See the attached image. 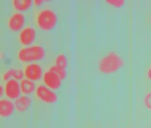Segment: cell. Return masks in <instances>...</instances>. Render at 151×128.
Returning a JSON list of instances; mask_svg holds the SVG:
<instances>
[{"mask_svg":"<svg viewBox=\"0 0 151 128\" xmlns=\"http://www.w3.org/2000/svg\"><path fill=\"white\" fill-rule=\"evenodd\" d=\"M67 65V58L64 54L61 53L57 56L55 60V65L60 68L65 69Z\"/></svg>","mask_w":151,"mask_h":128,"instance_id":"5bb4252c","label":"cell"},{"mask_svg":"<svg viewBox=\"0 0 151 128\" xmlns=\"http://www.w3.org/2000/svg\"><path fill=\"white\" fill-rule=\"evenodd\" d=\"M50 69L52 71L55 72L60 77L62 80H65L67 76V72L65 69L60 68L55 65L52 66Z\"/></svg>","mask_w":151,"mask_h":128,"instance_id":"9a60e30c","label":"cell"},{"mask_svg":"<svg viewBox=\"0 0 151 128\" xmlns=\"http://www.w3.org/2000/svg\"><path fill=\"white\" fill-rule=\"evenodd\" d=\"M36 95L39 100L45 104H55L58 101L56 93L44 85H40L36 88Z\"/></svg>","mask_w":151,"mask_h":128,"instance_id":"277c9868","label":"cell"},{"mask_svg":"<svg viewBox=\"0 0 151 128\" xmlns=\"http://www.w3.org/2000/svg\"><path fill=\"white\" fill-rule=\"evenodd\" d=\"M20 87L22 92L26 95L32 93L36 90V85L34 82L27 79L22 80Z\"/></svg>","mask_w":151,"mask_h":128,"instance_id":"7c38bea8","label":"cell"},{"mask_svg":"<svg viewBox=\"0 0 151 128\" xmlns=\"http://www.w3.org/2000/svg\"><path fill=\"white\" fill-rule=\"evenodd\" d=\"M32 0H13L12 1L14 8L19 11H24L28 10L32 6Z\"/></svg>","mask_w":151,"mask_h":128,"instance_id":"4fadbf2b","label":"cell"},{"mask_svg":"<svg viewBox=\"0 0 151 128\" xmlns=\"http://www.w3.org/2000/svg\"><path fill=\"white\" fill-rule=\"evenodd\" d=\"M14 104L7 98H1L0 101V115L2 118H8L14 114Z\"/></svg>","mask_w":151,"mask_h":128,"instance_id":"30bf717a","label":"cell"},{"mask_svg":"<svg viewBox=\"0 0 151 128\" xmlns=\"http://www.w3.org/2000/svg\"><path fill=\"white\" fill-rule=\"evenodd\" d=\"M43 68L37 63L28 64L24 68V73L27 79L36 81L41 79L43 76Z\"/></svg>","mask_w":151,"mask_h":128,"instance_id":"8992f818","label":"cell"},{"mask_svg":"<svg viewBox=\"0 0 151 128\" xmlns=\"http://www.w3.org/2000/svg\"><path fill=\"white\" fill-rule=\"evenodd\" d=\"M46 54L43 46L38 44L25 46L17 54L18 59L22 63H30L43 59Z\"/></svg>","mask_w":151,"mask_h":128,"instance_id":"6da1fadb","label":"cell"},{"mask_svg":"<svg viewBox=\"0 0 151 128\" xmlns=\"http://www.w3.org/2000/svg\"><path fill=\"white\" fill-rule=\"evenodd\" d=\"M43 2L44 1L42 0H34L33 1V3H34L36 6H40Z\"/></svg>","mask_w":151,"mask_h":128,"instance_id":"ffe728a7","label":"cell"},{"mask_svg":"<svg viewBox=\"0 0 151 128\" xmlns=\"http://www.w3.org/2000/svg\"><path fill=\"white\" fill-rule=\"evenodd\" d=\"M24 71L21 68H14L13 77H14V79L17 80H22L24 77Z\"/></svg>","mask_w":151,"mask_h":128,"instance_id":"2e32d148","label":"cell"},{"mask_svg":"<svg viewBox=\"0 0 151 128\" xmlns=\"http://www.w3.org/2000/svg\"><path fill=\"white\" fill-rule=\"evenodd\" d=\"M147 77L148 79L151 81V66H150L147 71Z\"/></svg>","mask_w":151,"mask_h":128,"instance_id":"d6986e66","label":"cell"},{"mask_svg":"<svg viewBox=\"0 0 151 128\" xmlns=\"http://www.w3.org/2000/svg\"><path fill=\"white\" fill-rule=\"evenodd\" d=\"M26 21L24 14L20 12H16L12 14L8 21V26L10 30L17 32L24 27Z\"/></svg>","mask_w":151,"mask_h":128,"instance_id":"ba28073f","label":"cell"},{"mask_svg":"<svg viewBox=\"0 0 151 128\" xmlns=\"http://www.w3.org/2000/svg\"><path fill=\"white\" fill-rule=\"evenodd\" d=\"M4 93V88H3L2 85H1V96L3 95Z\"/></svg>","mask_w":151,"mask_h":128,"instance_id":"44dd1931","label":"cell"},{"mask_svg":"<svg viewBox=\"0 0 151 128\" xmlns=\"http://www.w3.org/2000/svg\"><path fill=\"white\" fill-rule=\"evenodd\" d=\"M43 79L46 86L52 90L59 89L62 85V80L60 77L50 69L44 73Z\"/></svg>","mask_w":151,"mask_h":128,"instance_id":"52a82bcc","label":"cell"},{"mask_svg":"<svg viewBox=\"0 0 151 128\" xmlns=\"http://www.w3.org/2000/svg\"><path fill=\"white\" fill-rule=\"evenodd\" d=\"M36 32L35 28L27 26L20 30L18 35L20 43L24 46H29L35 41Z\"/></svg>","mask_w":151,"mask_h":128,"instance_id":"5b68a950","label":"cell"},{"mask_svg":"<svg viewBox=\"0 0 151 128\" xmlns=\"http://www.w3.org/2000/svg\"><path fill=\"white\" fill-rule=\"evenodd\" d=\"M32 103V99L29 95H21L14 102L15 109L19 113H24L29 108Z\"/></svg>","mask_w":151,"mask_h":128,"instance_id":"8fae6325","label":"cell"},{"mask_svg":"<svg viewBox=\"0 0 151 128\" xmlns=\"http://www.w3.org/2000/svg\"><path fill=\"white\" fill-rule=\"evenodd\" d=\"M58 21V16L54 10L51 8L42 9L37 14L36 22L42 30L49 31L54 28Z\"/></svg>","mask_w":151,"mask_h":128,"instance_id":"7a4b0ae2","label":"cell"},{"mask_svg":"<svg viewBox=\"0 0 151 128\" xmlns=\"http://www.w3.org/2000/svg\"><path fill=\"white\" fill-rule=\"evenodd\" d=\"M122 65V59L119 55L116 52H110L100 59L99 68L102 73L111 74L118 71Z\"/></svg>","mask_w":151,"mask_h":128,"instance_id":"3957f363","label":"cell"},{"mask_svg":"<svg viewBox=\"0 0 151 128\" xmlns=\"http://www.w3.org/2000/svg\"><path fill=\"white\" fill-rule=\"evenodd\" d=\"M144 104L146 108L151 110V91L146 94L144 98Z\"/></svg>","mask_w":151,"mask_h":128,"instance_id":"e0dca14e","label":"cell"},{"mask_svg":"<svg viewBox=\"0 0 151 128\" xmlns=\"http://www.w3.org/2000/svg\"><path fill=\"white\" fill-rule=\"evenodd\" d=\"M4 93L9 99H17L20 96L21 87L18 80L11 79L6 81Z\"/></svg>","mask_w":151,"mask_h":128,"instance_id":"9c48e42d","label":"cell"},{"mask_svg":"<svg viewBox=\"0 0 151 128\" xmlns=\"http://www.w3.org/2000/svg\"><path fill=\"white\" fill-rule=\"evenodd\" d=\"M111 6L115 7H120L124 4V1L122 0H108L106 1Z\"/></svg>","mask_w":151,"mask_h":128,"instance_id":"ac0fdd59","label":"cell"},{"mask_svg":"<svg viewBox=\"0 0 151 128\" xmlns=\"http://www.w3.org/2000/svg\"><path fill=\"white\" fill-rule=\"evenodd\" d=\"M150 20H151V17H150Z\"/></svg>","mask_w":151,"mask_h":128,"instance_id":"7402d4cb","label":"cell"}]
</instances>
